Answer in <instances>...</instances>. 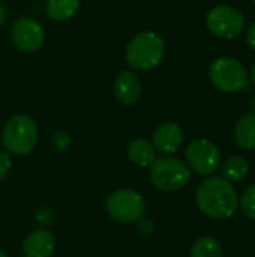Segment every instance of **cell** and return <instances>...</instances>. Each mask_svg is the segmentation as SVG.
Wrapping results in <instances>:
<instances>
[{
    "mask_svg": "<svg viewBox=\"0 0 255 257\" xmlns=\"http://www.w3.org/2000/svg\"><path fill=\"white\" fill-rule=\"evenodd\" d=\"M195 202L198 209L213 220L231 218L237 209V196L233 185L218 176L207 178L198 185Z\"/></svg>",
    "mask_w": 255,
    "mask_h": 257,
    "instance_id": "1",
    "label": "cell"
},
{
    "mask_svg": "<svg viewBox=\"0 0 255 257\" xmlns=\"http://www.w3.org/2000/svg\"><path fill=\"white\" fill-rule=\"evenodd\" d=\"M165 56V42L161 35L152 30L137 33L128 44L125 57L128 65L137 71L155 69Z\"/></svg>",
    "mask_w": 255,
    "mask_h": 257,
    "instance_id": "2",
    "label": "cell"
},
{
    "mask_svg": "<svg viewBox=\"0 0 255 257\" xmlns=\"http://www.w3.org/2000/svg\"><path fill=\"white\" fill-rule=\"evenodd\" d=\"M3 148L14 155L30 154L38 143V126L30 116L15 114L3 126Z\"/></svg>",
    "mask_w": 255,
    "mask_h": 257,
    "instance_id": "3",
    "label": "cell"
},
{
    "mask_svg": "<svg viewBox=\"0 0 255 257\" xmlns=\"http://www.w3.org/2000/svg\"><path fill=\"white\" fill-rule=\"evenodd\" d=\"M209 80L221 92L234 93L248 87V71L234 57L222 56L212 62L209 66Z\"/></svg>",
    "mask_w": 255,
    "mask_h": 257,
    "instance_id": "4",
    "label": "cell"
},
{
    "mask_svg": "<svg viewBox=\"0 0 255 257\" xmlns=\"http://www.w3.org/2000/svg\"><path fill=\"white\" fill-rule=\"evenodd\" d=\"M149 167V176L152 184L162 191H177L183 188L191 179L189 167L177 158H155V161Z\"/></svg>",
    "mask_w": 255,
    "mask_h": 257,
    "instance_id": "5",
    "label": "cell"
},
{
    "mask_svg": "<svg viewBox=\"0 0 255 257\" xmlns=\"http://www.w3.org/2000/svg\"><path fill=\"white\" fill-rule=\"evenodd\" d=\"M245 15L231 5H218L206 15L207 30L221 39H234L245 30Z\"/></svg>",
    "mask_w": 255,
    "mask_h": 257,
    "instance_id": "6",
    "label": "cell"
},
{
    "mask_svg": "<svg viewBox=\"0 0 255 257\" xmlns=\"http://www.w3.org/2000/svg\"><path fill=\"white\" fill-rule=\"evenodd\" d=\"M105 211L117 223H135L144 217L146 202L134 190H117L107 199Z\"/></svg>",
    "mask_w": 255,
    "mask_h": 257,
    "instance_id": "7",
    "label": "cell"
},
{
    "mask_svg": "<svg viewBox=\"0 0 255 257\" xmlns=\"http://www.w3.org/2000/svg\"><path fill=\"white\" fill-rule=\"evenodd\" d=\"M185 157L189 170L195 172L197 175H212L221 166V154L218 148L206 139L194 140L188 146Z\"/></svg>",
    "mask_w": 255,
    "mask_h": 257,
    "instance_id": "8",
    "label": "cell"
},
{
    "mask_svg": "<svg viewBox=\"0 0 255 257\" xmlns=\"http://www.w3.org/2000/svg\"><path fill=\"white\" fill-rule=\"evenodd\" d=\"M11 39L14 45L24 51H38L45 42L44 27L32 17H20L11 26Z\"/></svg>",
    "mask_w": 255,
    "mask_h": 257,
    "instance_id": "9",
    "label": "cell"
},
{
    "mask_svg": "<svg viewBox=\"0 0 255 257\" xmlns=\"http://www.w3.org/2000/svg\"><path fill=\"white\" fill-rule=\"evenodd\" d=\"M182 143H183V131L174 122H165L159 125L153 133L152 146L155 148V151L164 155H171L177 152Z\"/></svg>",
    "mask_w": 255,
    "mask_h": 257,
    "instance_id": "10",
    "label": "cell"
},
{
    "mask_svg": "<svg viewBox=\"0 0 255 257\" xmlns=\"http://www.w3.org/2000/svg\"><path fill=\"white\" fill-rule=\"evenodd\" d=\"M114 95L117 101L125 105L135 104L141 95V84L138 75L132 71L120 72L114 81Z\"/></svg>",
    "mask_w": 255,
    "mask_h": 257,
    "instance_id": "11",
    "label": "cell"
},
{
    "mask_svg": "<svg viewBox=\"0 0 255 257\" xmlns=\"http://www.w3.org/2000/svg\"><path fill=\"white\" fill-rule=\"evenodd\" d=\"M54 236L44 229H38L33 230L23 242V256L50 257L54 251Z\"/></svg>",
    "mask_w": 255,
    "mask_h": 257,
    "instance_id": "12",
    "label": "cell"
},
{
    "mask_svg": "<svg viewBox=\"0 0 255 257\" xmlns=\"http://www.w3.org/2000/svg\"><path fill=\"white\" fill-rule=\"evenodd\" d=\"M234 140L245 151L255 149V113L243 114L234 128Z\"/></svg>",
    "mask_w": 255,
    "mask_h": 257,
    "instance_id": "13",
    "label": "cell"
},
{
    "mask_svg": "<svg viewBox=\"0 0 255 257\" xmlns=\"http://www.w3.org/2000/svg\"><path fill=\"white\" fill-rule=\"evenodd\" d=\"M80 8V0H45L47 17L53 21L63 23L71 20Z\"/></svg>",
    "mask_w": 255,
    "mask_h": 257,
    "instance_id": "14",
    "label": "cell"
},
{
    "mask_svg": "<svg viewBox=\"0 0 255 257\" xmlns=\"http://www.w3.org/2000/svg\"><path fill=\"white\" fill-rule=\"evenodd\" d=\"M155 152V148L146 139H135L128 146V157L138 167H149L156 158Z\"/></svg>",
    "mask_w": 255,
    "mask_h": 257,
    "instance_id": "15",
    "label": "cell"
},
{
    "mask_svg": "<svg viewBox=\"0 0 255 257\" xmlns=\"http://www.w3.org/2000/svg\"><path fill=\"white\" fill-rule=\"evenodd\" d=\"M248 170H249L248 161L240 155H233L222 166V178L230 184L240 182L248 175Z\"/></svg>",
    "mask_w": 255,
    "mask_h": 257,
    "instance_id": "16",
    "label": "cell"
},
{
    "mask_svg": "<svg viewBox=\"0 0 255 257\" xmlns=\"http://www.w3.org/2000/svg\"><path fill=\"white\" fill-rule=\"evenodd\" d=\"M189 257H222V248L215 238L201 236L192 244Z\"/></svg>",
    "mask_w": 255,
    "mask_h": 257,
    "instance_id": "17",
    "label": "cell"
},
{
    "mask_svg": "<svg viewBox=\"0 0 255 257\" xmlns=\"http://www.w3.org/2000/svg\"><path fill=\"white\" fill-rule=\"evenodd\" d=\"M240 208H242V212L248 218L255 220V184L243 191L240 197Z\"/></svg>",
    "mask_w": 255,
    "mask_h": 257,
    "instance_id": "18",
    "label": "cell"
},
{
    "mask_svg": "<svg viewBox=\"0 0 255 257\" xmlns=\"http://www.w3.org/2000/svg\"><path fill=\"white\" fill-rule=\"evenodd\" d=\"M51 143H53V146H54V149H56V151L65 152V151H68V149H69V146H71L72 140H71L69 134H66L65 131H62V130H56V131L53 133Z\"/></svg>",
    "mask_w": 255,
    "mask_h": 257,
    "instance_id": "19",
    "label": "cell"
},
{
    "mask_svg": "<svg viewBox=\"0 0 255 257\" xmlns=\"http://www.w3.org/2000/svg\"><path fill=\"white\" fill-rule=\"evenodd\" d=\"M35 220H36V223H38L39 226H42V227L50 226V224L53 223V212H51V209L47 208V206L39 208V209L36 211Z\"/></svg>",
    "mask_w": 255,
    "mask_h": 257,
    "instance_id": "20",
    "label": "cell"
},
{
    "mask_svg": "<svg viewBox=\"0 0 255 257\" xmlns=\"http://www.w3.org/2000/svg\"><path fill=\"white\" fill-rule=\"evenodd\" d=\"M11 167H12V161H11L9 154H8V152L0 151V181H2V179H5V178L8 176V173H9Z\"/></svg>",
    "mask_w": 255,
    "mask_h": 257,
    "instance_id": "21",
    "label": "cell"
},
{
    "mask_svg": "<svg viewBox=\"0 0 255 257\" xmlns=\"http://www.w3.org/2000/svg\"><path fill=\"white\" fill-rule=\"evenodd\" d=\"M245 38H246V44L255 51V21L251 23L245 32Z\"/></svg>",
    "mask_w": 255,
    "mask_h": 257,
    "instance_id": "22",
    "label": "cell"
},
{
    "mask_svg": "<svg viewBox=\"0 0 255 257\" xmlns=\"http://www.w3.org/2000/svg\"><path fill=\"white\" fill-rule=\"evenodd\" d=\"M137 223H138V230L141 233H150L153 230V223L149 218H140Z\"/></svg>",
    "mask_w": 255,
    "mask_h": 257,
    "instance_id": "23",
    "label": "cell"
},
{
    "mask_svg": "<svg viewBox=\"0 0 255 257\" xmlns=\"http://www.w3.org/2000/svg\"><path fill=\"white\" fill-rule=\"evenodd\" d=\"M6 18H8V11H6L5 5H2V3H0V26H3V24H5Z\"/></svg>",
    "mask_w": 255,
    "mask_h": 257,
    "instance_id": "24",
    "label": "cell"
},
{
    "mask_svg": "<svg viewBox=\"0 0 255 257\" xmlns=\"http://www.w3.org/2000/svg\"><path fill=\"white\" fill-rule=\"evenodd\" d=\"M248 78H249V81L255 86V62L254 65L251 66V69H249V77H248Z\"/></svg>",
    "mask_w": 255,
    "mask_h": 257,
    "instance_id": "25",
    "label": "cell"
},
{
    "mask_svg": "<svg viewBox=\"0 0 255 257\" xmlns=\"http://www.w3.org/2000/svg\"><path fill=\"white\" fill-rule=\"evenodd\" d=\"M0 257H8V256H6V253H5V251H2V250H0Z\"/></svg>",
    "mask_w": 255,
    "mask_h": 257,
    "instance_id": "26",
    "label": "cell"
},
{
    "mask_svg": "<svg viewBox=\"0 0 255 257\" xmlns=\"http://www.w3.org/2000/svg\"><path fill=\"white\" fill-rule=\"evenodd\" d=\"M251 2H252V3H255V0H251Z\"/></svg>",
    "mask_w": 255,
    "mask_h": 257,
    "instance_id": "27",
    "label": "cell"
}]
</instances>
